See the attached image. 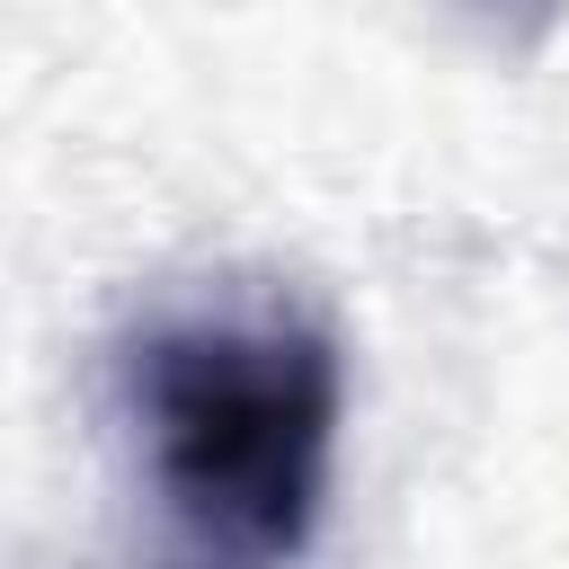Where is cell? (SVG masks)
<instances>
[{"mask_svg": "<svg viewBox=\"0 0 569 569\" xmlns=\"http://www.w3.org/2000/svg\"><path fill=\"white\" fill-rule=\"evenodd\" d=\"M142 498L169 569H293L320 533L347 373L338 338L276 302L222 293L142 320L116 356Z\"/></svg>", "mask_w": 569, "mask_h": 569, "instance_id": "cell-1", "label": "cell"}]
</instances>
